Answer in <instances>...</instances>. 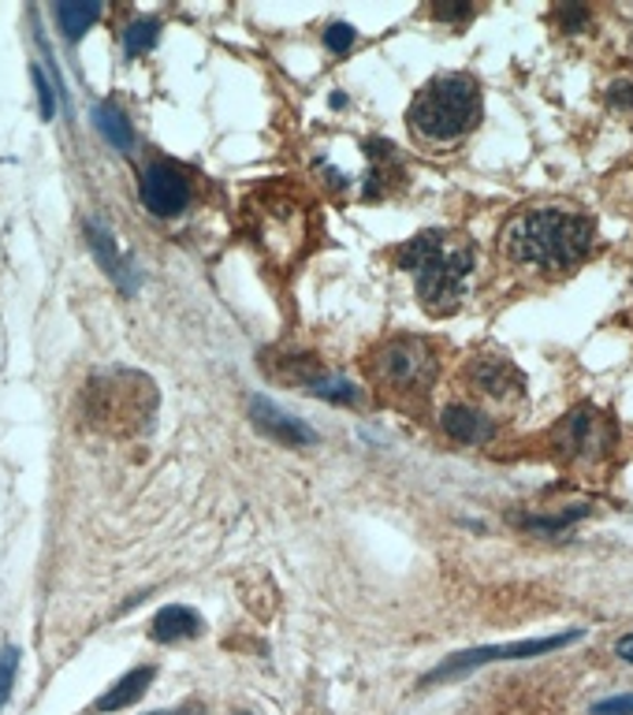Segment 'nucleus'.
Wrapping results in <instances>:
<instances>
[{"instance_id": "21", "label": "nucleus", "mask_w": 633, "mask_h": 715, "mask_svg": "<svg viewBox=\"0 0 633 715\" xmlns=\"http://www.w3.org/2000/svg\"><path fill=\"white\" fill-rule=\"evenodd\" d=\"M30 78H34V86H38V109H41V120H56V90L49 86V78H46V72L41 67H30Z\"/></svg>"}, {"instance_id": "4", "label": "nucleus", "mask_w": 633, "mask_h": 715, "mask_svg": "<svg viewBox=\"0 0 633 715\" xmlns=\"http://www.w3.org/2000/svg\"><path fill=\"white\" fill-rule=\"evenodd\" d=\"M436 369H440L436 351H432L429 339H418V336L388 339V343L372 354V365H369L372 377L392 391H425L436 380Z\"/></svg>"}, {"instance_id": "13", "label": "nucleus", "mask_w": 633, "mask_h": 715, "mask_svg": "<svg viewBox=\"0 0 633 715\" xmlns=\"http://www.w3.org/2000/svg\"><path fill=\"white\" fill-rule=\"evenodd\" d=\"M86 239H90L93 254H98V261H101V265H105V273L112 276V280L124 287V291H131V287H135V276L127 273V268H131V265H127V261L119 258L116 242H112V231L101 228L98 221H86Z\"/></svg>"}, {"instance_id": "17", "label": "nucleus", "mask_w": 633, "mask_h": 715, "mask_svg": "<svg viewBox=\"0 0 633 715\" xmlns=\"http://www.w3.org/2000/svg\"><path fill=\"white\" fill-rule=\"evenodd\" d=\"M306 391L309 396H320V399H328V403H358V388H351L346 380H336V377H314L306 384Z\"/></svg>"}, {"instance_id": "25", "label": "nucleus", "mask_w": 633, "mask_h": 715, "mask_svg": "<svg viewBox=\"0 0 633 715\" xmlns=\"http://www.w3.org/2000/svg\"><path fill=\"white\" fill-rule=\"evenodd\" d=\"M611 104H619V109H633V83L611 86Z\"/></svg>"}, {"instance_id": "8", "label": "nucleus", "mask_w": 633, "mask_h": 715, "mask_svg": "<svg viewBox=\"0 0 633 715\" xmlns=\"http://www.w3.org/2000/svg\"><path fill=\"white\" fill-rule=\"evenodd\" d=\"M470 384L481 396L496 399V403H522L526 399V377L515 362L503 354H484L470 365Z\"/></svg>"}, {"instance_id": "1", "label": "nucleus", "mask_w": 633, "mask_h": 715, "mask_svg": "<svg viewBox=\"0 0 633 715\" xmlns=\"http://www.w3.org/2000/svg\"><path fill=\"white\" fill-rule=\"evenodd\" d=\"M596 247L593 216L567 205H536L518 213L503 228V254L515 265L544 268V273H570Z\"/></svg>"}, {"instance_id": "15", "label": "nucleus", "mask_w": 633, "mask_h": 715, "mask_svg": "<svg viewBox=\"0 0 633 715\" xmlns=\"http://www.w3.org/2000/svg\"><path fill=\"white\" fill-rule=\"evenodd\" d=\"M53 12L67 41H79L83 34L101 20V4H75V0H60Z\"/></svg>"}, {"instance_id": "20", "label": "nucleus", "mask_w": 633, "mask_h": 715, "mask_svg": "<svg viewBox=\"0 0 633 715\" xmlns=\"http://www.w3.org/2000/svg\"><path fill=\"white\" fill-rule=\"evenodd\" d=\"M358 41V30H354L351 23H332L325 30V49L328 52H336V57H346V49Z\"/></svg>"}, {"instance_id": "10", "label": "nucleus", "mask_w": 633, "mask_h": 715, "mask_svg": "<svg viewBox=\"0 0 633 715\" xmlns=\"http://www.w3.org/2000/svg\"><path fill=\"white\" fill-rule=\"evenodd\" d=\"M440 429H444L455 443H489L496 436V422L489 414H481L477 406L451 403L440 414Z\"/></svg>"}, {"instance_id": "26", "label": "nucleus", "mask_w": 633, "mask_h": 715, "mask_svg": "<svg viewBox=\"0 0 633 715\" xmlns=\"http://www.w3.org/2000/svg\"><path fill=\"white\" fill-rule=\"evenodd\" d=\"M615 656H619L622 664H633V634L619 638V644H615Z\"/></svg>"}, {"instance_id": "23", "label": "nucleus", "mask_w": 633, "mask_h": 715, "mask_svg": "<svg viewBox=\"0 0 633 715\" xmlns=\"http://www.w3.org/2000/svg\"><path fill=\"white\" fill-rule=\"evenodd\" d=\"M555 20L562 23V30H567V34H578V30H585V23H588V8L567 4V8H559V12H555Z\"/></svg>"}, {"instance_id": "28", "label": "nucleus", "mask_w": 633, "mask_h": 715, "mask_svg": "<svg viewBox=\"0 0 633 715\" xmlns=\"http://www.w3.org/2000/svg\"><path fill=\"white\" fill-rule=\"evenodd\" d=\"M236 715H250V712H236Z\"/></svg>"}, {"instance_id": "7", "label": "nucleus", "mask_w": 633, "mask_h": 715, "mask_svg": "<svg viewBox=\"0 0 633 715\" xmlns=\"http://www.w3.org/2000/svg\"><path fill=\"white\" fill-rule=\"evenodd\" d=\"M142 202L153 216H176L190 202V183L179 168L164 161L145 164L142 172Z\"/></svg>"}, {"instance_id": "2", "label": "nucleus", "mask_w": 633, "mask_h": 715, "mask_svg": "<svg viewBox=\"0 0 633 715\" xmlns=\"http://www.w3.org/2000/svg\"><path fill=\"white\" fill-rule=\"evenodd\" d=\"M398 265L414 276L421 306L436 317L463 306L473 280V242L451 231H421L398 250Z\"/></svg>"}, {"instance_id": "6", "label": "nucleus", "mask_w": 633, "mask_h": 715, "mask_svg": "<svg viewBox=\"0 0 633 715\" xmlns=\"http://www.w3.org/2000/svg\"><path fill=\"white\" fill-rule=\"evenodd\" d=\"M552 436H555L559 455L578 459V462H596L615 448V436L619 432H615L611 417L600 414L596 406H578L562 417L559 429H555Z\"/></svg>"}, {"instance_id": "22", "label": "nucleus", "mask_w": 633, "mask_h": 715, "mask_svg": "<svg viewBox=\"0 0 633 715\" xmlns=\"http://www.w3.org/2000/svg\"><path fill=\"white\" fill-rule=\"evenodd\" d=\"M593 715H633V693H619V697H607V701H596Z\"/></svg>"}, {"instance_id": "12", "label": "nucleus", "mask_w": 633, "mask_h": 715, "mask_svg": "<svg viewBox=\"0 0 633 715\" xmlns=\"http://www.w3.org/2000/svg\"><path fill=\"white\" fill-rule=\"evenodd\" d=\"M202 634V615L190 612L183 604H168L153 615L150 623V638L161 641V644H172V641H190Z\"/></svg>"}, {"instance_id": "11", "label": "nucleus", "mask_w": 633, "mask_h": 715, "mask_svg": "<svg viewBox=\"0 0 633 715\" xmlns=\"http://www.w3.org/2000/svg\"><path fill=\"white\" fill-rule=\"evenodd\" d=\"M153 678H157V670H153V667L127 670V675L119 678L116 686H109V690L101 693L98 701H93L90 715H105V712H124V708H131V704H138V697L150 690Z\"/></svg>"}, {"instance_id": "24", "label": "nucleus", "mask_w": 633, "mask_h": 715, "mask_svg": "<svg viewBox=\"0 0 633 715\" xmlns=\"http://www.w3.org/2000/svg\"><path fill=\"white\" fill-rule=\"evenodd\" d=\"M470 15H473L470 4H436L432 8V20H440V23H466Z\"/></svg>"}, {"instance_id": "27", "label": "nucleus", "mask_w": 633, "mask_h": 715, "mask_svg": "<svg viewBox=\"0 0 633 715\" xmlns=\"http://www.w3.org/2000/svg\"><path fill=\"white\" fill-rule=\"evenodd\" d=\"M150 715H205V712L190 704V708H176V712H150Z\"/></svg>"}, {"instance_id": "9", "label": "nucleus", "mask_w": 633, "mask_h": 715, "mask_svg": "<svg viewBox=\"0 0 633 715\" xmlns=\"http://www.w3.org/2000/svg\"><path fill=\"white\" fill-rule=\"evenodd\" d=\"M250 417H254L257 429L276 443H288V448H309V443H317V432L309 429L302 417L288 414V410L268 403V399H254V403H250Z\"/></svg>"}, {"instance_id": "19", "label": "nucleus", "mask_w": 633, "mask_h": 715, "mask_svg": "<svg viewBox=\"0 0 633 715\" xmlns=\"http://www.w3.org/2000/svg\"><path fill=\"white\" fill-rule=\"evenodd\" d=\"M588 507H570L567 514H552V518H515L518 526H526V529H533V534H544V537H552V534H562L567 526H574V522L585 514Z\"/></svg>"}, {"instance_id": "16", "label": "nucleus", "mask_w": 633, "mask_h": 715, "mask_svg": "<svg viewBox=\"0 0 633 715\" xmlns=\"http://www.w3.org/2000/svg\"><path fill=\"white\" fill-rule=\"evenodd\" d=\"M157 38H161V23L157 20H135L124 30L127 57H142V52H150L153 46H157Z\"/></svg>"}, {"instance_id": "14", "label": "nucleus", "mask_w": 633, "mask_h": 715, "mask_svg": "<svg viewBox=\"0 0 633 715\" xmlns=\"http://www.w3.org/2000/svg\"><path fill=\"white\" fill-rule=\"evenodd\" d=\"M93 124H98L101 135L109 138V146H116V150H124V153L135 150V127H131V120L116 109V104L101 101L98 109H93Z\"/></svg>"}, {"instance_id": "5", "label": "nucleus", "mask_w": 633, "mask_h": 715, "mask_svg": "<svg viewBox=\"0 0 633 715\" xmlns=\"http://www.w3.org/2000/svg\"><path fill=\"white\" fill-rule=\"evenodd\" d=\"M585 638V630H570V634H559V638H536V641H515V644H489V649H470V652H455L451 660H444L436 670L421 678V686H432V682H447L455 675H466V670H477L484 664H507V660H529V656H544V652H555V649H567Z\"/></svg>"}, {"instance_id": "18", "label": "nucleus", "mask_w": 633, "mask_h": 715, "mask_svg": "<svg viewBox=\"0 0 633 715\" xmlns=\"http://www.w3.org/2000/svg\"><path fill=\"white\" fill-rule=\"evenodd\" d=\"M20 656L23 652L15 649V644H4V649H0V708L12 701L15 678H20Z\"/></svg>"}, {"instance_id": "3", "label": "nucleus", "mask_w": 633, "mask_h": 715, "mask_svg": "<svg viewBox=\"0 0 633 715\" xmlns=\"http://www.w3.org/2000/svg\"><path fill=\"white\" fill-rule=\"evenodd\" d=\"M481 112L484 101L477 78L451 72L421 86L406 120H410V127L418 130V138H425V142H455V138L470 135L481 124Z\"/></svg>"}]
</instances>
